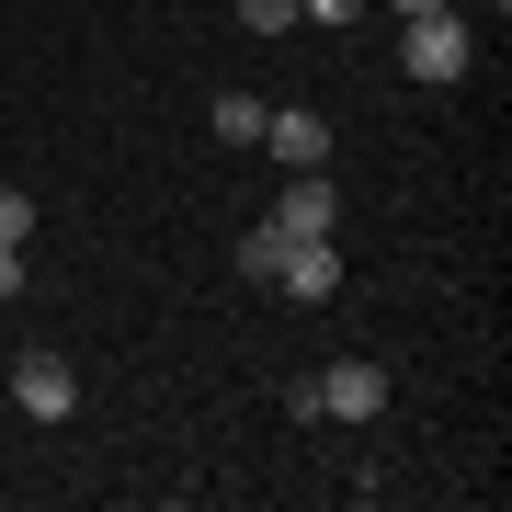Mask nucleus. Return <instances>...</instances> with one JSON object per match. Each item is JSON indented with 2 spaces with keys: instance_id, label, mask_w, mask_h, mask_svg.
<instances>
[{
  "instance_id": "nucleus-11",
  "label": "nucleus",
  "mask_w": 512,
  "mask_h": 512,
  "mask_svg": "<svg viewBox=\"0 0 512 512\" xmlns=\"http://www.w3.org/2000/svg\"><path fill=\"white\" fill-rule=\"evenodd\" d=\"M365 0H296V23H353Z\"/></svg>"
},
{
  "instance_id": "nucleus-2",
  "label": "nucleus",
  "mask_w": 512,
  "mask_h": 512,
  "mask_svg": "<svg viewBox=\"0 0 512 512\" xmlns=\"http://www.w3.org/2000/svg\"><path fill=\"white\" fill-rule=\"evenodd\" d=\"M387 410V365L376 353H342V365L319 376V421H376Z\"/></svg>"
},
{
  "instance_id": "nucleus-5",
  "label": "nucleus",
  "mask_w": 512,
  "mask_h": 512,
  "mask_svg": "<svg viewBox=\"0 0 512 512\" xmlns=\"http://www.w3.org/2000/svg\"><path fill=\"white\" fill-rule=\"evenodd\" d=\"M12 399L35 410V421H69V410H80V376L57 365V353H23V365H12Z\"/></svg>"
},
{
  "instance_id": "nucleus-4",
  "label": "nucleus",
  "mask_w": 512,
  "mask_h": 512,
  "mask_svg": "<svg viewBox=\"0 0 512 512\" xmlns=\"http://www.w3.org/2000/svg\"><path fill=\"white\" fill-rule=\"evenodd\" d=\"M274 228H285V239H330V228H342V194H330V171H296V183L274 194Z\"/></svg>"
},
{
  "instance_id": "nucleus-12",
  "label": "nucleus",
  "mask_w": 512,
  "mask_h": 512,
  "mask_svg": "<svg viewBox=\"0 0 512 512\" xmlns=\"http://www.w3.org/2000/svg\"><path fill=\"white\" fill-rule=\"evenodd\" d=\"M0 296H23V251H0Z\"/></svg>"
},
{
  "instance_id": "nucleus-1",
  "label": "nucleus",
  "mask_w": 512,
  "mask_h": 512,
  "mask_svg": "<svg viewBox=\"0 0 512 512\" xmlns=\"http://www.w3.org/2000/svg\"><path fill=\"white\" fill-rule=\"evenodd\" d=\"M399 69H410V80H433V92H444V80H467V23H456V12H410Z\"/></svg>"
},
{
  "instance_id": "nucleus-8",
  "label": "nucleus",
  "mask_w": 512,
  "mask_h": 512,
  "mask_svg": "<svg viewBox=\"0 0 512 512\" xmlns=\"http://www.w3.org/2000/svg\"><path fill=\"white\" fill-rule=\"evenodd\" d=\"M285 251H296V239H285L274 217H262L251 239H239V274H251V285H274V262H285Z\"/></svg>"
},
{
  "instance_id": "nucleus-13",
  "label": "nucleus",
  "mask_w": 512,
  "mask_h": 512,
  "mask_svg": "<svg viewBox=\"0 0 512 512\" xmlns=\"http://www.w3.org/2000/svg\"><path fill=\"white\" fill-rule=\"evenodd\" d=\"M387 12H444V0H387Z\"/></svg>"
},
{
  "instance_id": "nucleus-10",
  "label": "nucleus",
  "mask_w": 512,
  "mask_h": 512,
  "mask_svg": "<svg viewBox=\"0 0 512 512\" xmlns=\"http://www.w3.org/2000/svg\"><path fill=\"white\" fill-rule=\"evenodd\" d=\"M23 239H35V205H23L12 183H0V251H23Z\"/></svg>"
},
{
  "instance_id": "nucleus-7",
  "label": "nucleus",
  "mask_w": 512,
  "mask_h": 512,
  "mask_svg": "<svg viewBox=\"0 0 512 512\" xmlns=\"http://www.w3.org/2000/svg\"><path fill=\"white\" fill-rule=\"evenodd\" d=\"M262 114H274V103H251V92H217V148H262Z\"/></svg>"
},
{
  "instance_id": "nucleus-9",
  "label": "nucleus",
  "mask_w": 512,
  "mask_h": 512,
  "mask_svg": "<svg viewBox=\"0 0 512 512\" xmlns=\"http://www.w3.org/2000/svg\"><path fill=\"white\" fill-rule=\"evenodd\" d=\"M239 23L251 35H296V0H239Z\"/></svg>"
},
{
  "instance_id": "nucleus-3",
  "label": "nucleus",
  "mask_w": 512,
  "mask_h": 512,
  "mask_svg": "<svg viewBox=\"0 0 512 512\" xmlns=\"http://www.w3.org/2000/svg\"><path fill=\"white\" fill-rule=\"evenodd\" d=\"M274 296H296V308H319V296H342V239H296V251L274 262Z\"/></svg>"
},
{
  "instance_id": "nucleus-6",
  "label": "nucleus",
  "mask_w": 512,
  "mask_h": 512,
  "mask_svg": "<svg viewBox=\"0 0 512 512\" xmlns=\"http://www.w3.org/2000/svg\"><path fill=\"white\" fill-rule=\"evenodd\" d=\"M262 148H274L285 171H330V126L319 114H262Z\"/></svg>"
}]
</instances>
